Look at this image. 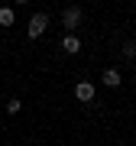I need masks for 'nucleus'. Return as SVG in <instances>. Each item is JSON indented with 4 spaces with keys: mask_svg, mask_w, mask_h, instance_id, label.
Returning <instances> with one entry per match:
<instances>
[{
    "mask_svg": "<svg viewBox=\"0 0 136 146\" xmlns=\"http://www.w3.org/2000/svg\"><path fill=\"white\" fill-rule=\"evenodd\" d=\"M7 110H10V114H20V110H23V101H16V98H13L10 104H7Z\"/></svg>",
    "mask_w": 136,
    "mask_h": 146,
    "instance_id": "7",
    "label": "nucleus"
},
{
    "mask_svg": "<svg viewBox=\"0 0 136 146\" xmlns=\"http://www.w3.org/2000/svg\"><path fill=\"white\" fill-rule=\"evenodd\" d=\"M13 20H16V13L10 7H3V10H0V26H13Z\"/></svg>",
    "mask_w": 136,
    "mask_h": 146,
    "instance_id": "6",
    "label": "nucleus"
},
{
    "mask_svg": "<svg viewBox=\"0 0 136 146\" xmlns=\"http://www.w3.org/2000/svg\"><path fill=\"white\" fill-rule=\"evenodd\" d=\"M62 49H65L68 55H78V52H81V39L75 36V33H65V39H62Z\"/></svg>",
    "mask_w": 136,
    "mask_h": 146,
    "instance_id": "4",
    "label": "nucleus"
},
{
    "mask_svg": "<svg viewBox=\"0 0 136 146\" xmlns=\"http://www.w3.org/2000/svg\"><path fill=\"white\" fill-rule=\"evenodd\" d=\"M81 16H84V13H81V7H68V10L62 13L65 29H68V33H71V29H78V26H81Z\"/></svg>",
    "mask_w": 136,
    "mask_h": 146,
    "instance_id": "2",
    "label": "nucleus"
},
{
    "mask_svg": "<svg viewBox=\"0 0 136 146\" xmlns=\"http://www.w3.org/2000/svg\"><path fill=\"white\" fill-rule=\"evenodd\" d=\"M104 84L107 88H117V84H120V72H117V68H107L104 72Z\"/></svg>",
    "mask_w": 136,
    "mask_h": 146,
    "instance_id": "5",
    "label": "nucleus"
},
{
    "mask_svg": "<svg viewBox=\"0 0 136 146\" xmlns=\"http://www.w3.org/2000/svg\"><path fill=\"white\" fill-rule=\"evenodd\" d=\"M123 55L126 58H136V42H126V46H123Z\"/></svg>",
    "mask_w": 136,
    "mask_h": 146,
    "instance_id": "8",
    "label": "nucleus"
},
{
    "mask_svg": "<svg viewBox=\"0 0 136 146\" xmlns=\"http://www.w3.org/2000/svg\"><path fill=\"white\" fill-rule=\"evenodd\" d=\"M75 98H78L81 104H91V101H94V84H91V81L75 84Z\"/></svg>",
    "mask_w": 136,
    "mask_h": 146,
    "instance_id": "3",
    "label": "nucleus"
},
{
    "mask_svg": "<svg viewBox=\"0 0 136 146\" xmlns=\"http://www.w3.org/2000/svg\"><path fill=\"white\" fill-rule=\"evenodd\" d=\"M46 29H49V16L46 13H32V20H29V26H26V36L29 39H39Z\"/></svg>",
    "mask_w": 136,
    "mask_h": 146,
    "instance_id": "1",
    "label": "nucleus"
}]
</instances>
